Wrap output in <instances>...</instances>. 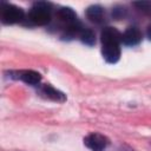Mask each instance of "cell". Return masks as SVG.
<instances>
[{
  "instance_id": "cell-9",
  "label": "cell",
  "mask_w": 151,
  "mask_h": 151,
  "mask_svg": "<svg viewBox=\"0 0 151 151\" xmlns=\"http://www.w3.org/2000/svg\"><path fill=\"white\" fill-rule=\"evenodd\" d=\"M79 39L81 40L83 44H85L87 46H93L96 44V34L91 28H87V27H84L80 31Z\"/></svg>"
},
{
  "instance_id": "cell-4",
  "label": "cell",
  "mask_w": 151,
  "mask_h": 151,
  "mask_svg": "<svg viewBox=\"0 0 151 151\" xmlns=\"http://www.w3.org/2000/svg\"><path fill=\"white\" fill-rule=\"evenodd\" d=\"M84 144L91 151H104L109 145V139L100 133L93 132L84 138Z\"/></svg>"
},
{
  "instance_id": "cell-2",
  "label": "cell",
  "mask_w": 151,
  "mask_h": 151,
  "mask_svg": "<svg viewBox=\"0 0 151 151\" xmlns=\"http://www.w3.org/2000/svg\"><path fill=\"white\" fill-rule=\"evenodd\" d=\"M52 18V5L47 1H37L31 7L27 19L31 24L44 26L51 21Z\"/></svg>"
},
{
  "instance_id": "cell-3",
  "label": "cell",
  "mask_w": 151,
  "mask_h": 151,
  "mask_svg": "<svg viewBox=\"0 0 151 151\" xmlns=\"http://www.w3.org/2000/svg\"><path fill=\"white\" fill-rule=\"evenodd\" d=\"M25 18V12L22 8L8 4V2H2L1 4V21L6 25H12L22 21Z\"/></svg>"
},
{
  "instance_id": "cell-11",
  "label": "cell",
  "mask_w": 151,
  "mask_h": 151,
  "mask_svg": "<svg viewBox=\"0 0 151 151\" xmlns=\"http://www.w3.org/2000/svg\"><path fill=\"white\" fill-rule=\"evenodd\" d=\"M125 15H126V8L123 7V6H116V7L112 9V17H113L116 20L123 19Z\"/></svg>"
},
{
  "instance_id": "cell-5",
  "label": "cell",
  "mask_w": 151,
  "mask_h": 151,
  "mask_svg": "<svg viewBox=\"0 0 151 151\" xmlns=\"http://www.w3.org/2000/svg\"><path fill=\"white\" fill-rule=\"evenodd\" d=\"M11 78L20 79L24 83H26L28 85H32V86H37L41 81L40 73H38V72H35L33 70H22V71L11 72Z\"/></svg>"
},
{
  "instance_id": "cell-8",
  "label": "cell",
  "mask_w": 151,
  "mask_h": 151,
  "mask_svg": "<svg viewBox=\"0 0 151 151\" xmlns=\"http://www.w3.org/2000/svg\"><path fill=\"white\" fill-rule=\"evenodd\" d=\"M86 17L91 22L101 24L105 20V9L100 5H91L86 9Z\"/></svg>"
},
{
  "instance_id": "cell-1",
  "label": "cell",
  "mask_w": 151,
  "mask_h": 151,
  "mask_svg": "<svg viewBox=\"0 0 151 151\" xmlns=\"http://www.w3.org/2000/svg\"><path fill=\"white\" fill-rule=\"evenodd\" d=\"M100 40L103 58L110 64L117 63L120 58L122 33L117 28L107 26L103 28L100 33Z\"/></svg>"
},
{
  "instance_id": "cell-10",
  "label": "cell",
  "mask_w": 151,
  "mask_h": 151,
  "mask_svg": "<svg viewBox=\"0 0 151 151\" xmlns=\"http://www.w3.org/2000/svg\"><path fill=\"white\" fill-rule=\"evenodd\" d=\"M133 6L143 13L151 12V1H137V2H133Z\"/></svg>"
},
{
  "instance_id": "cell-6",
  "label": "cell",
  "mask_w": 151,
  "mask_h": 151,
  "mask_svg": "<svg viewBox=\"0 0 151 151\" xmlns=\"http://www.w3.org/2000/svg\"><path fill=\"white\" fill-rule=\"evenodd\" d=\"M143 34L137 26H129L122 33V42L126 46H136L142 41Z\"/></svg>"
},
{
  "instance_id": "cell-7",
  "label": "cell",
  "mask_w": 151,
  "mask_h": 151,
  "mask_svg": "<svg viewBox=\"0 0 151 151\" xmlns=\"http://www.w3.org/2000/svg\"><path fill=\"white\" fill-rule=\"evenodd\" d=\"M39 92H40V94H41L42 97H45V98H47V99H51V100H53V101L64 103V101L66 100V96H65L61 91L54 88L53 86H51V85H48V84L42 85V86L40 87Z\"/></svg>"
},
{
  "instance_id": "cell-12",
  "label": "cell",
  "mask_w": 151,
  "mask_h": 151,
  "mask_svg": "<svg viewBox=\"0 0 151 151\" xmlns=\"http://www.w3.org/2000/svg\"><path fill=\"white\" fill-rule=\"evenodd\" d=\"M146 35H147L149 40H151V24L149 25V27H147V29H146Z\"/></svg>"
}]
</instances>
